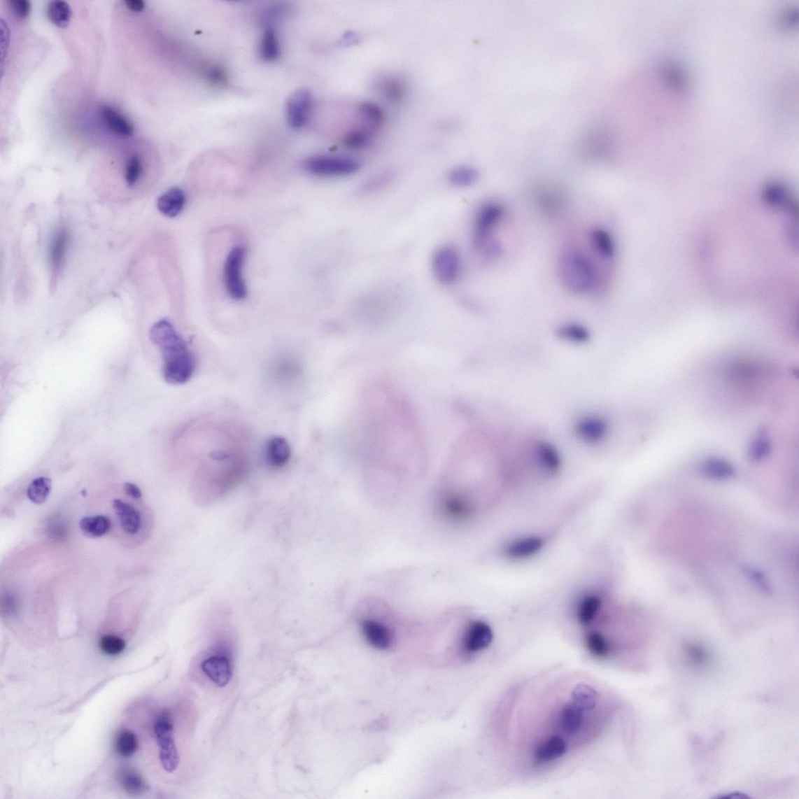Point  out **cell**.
<instances>
[{
  "label": "cell",
  "instance_id": "4316f807",
  "mask_svg": "<svg viewBox=\"0 0 799 799\" xmlns=\"http://www.w3.org/2000/svg\"><path fill=\"white\" fill-rule=\"evenodd\" d=\"M101 117L105 125L114 134L121 137H131L134 133V127L123 115L106 106L101 109Z\"/></svg>",
  "mask_w": 799,
  "mask_h": 799
},
{
  "label": "cell",
  "instance_id": "8992f818",
  "mask_svg": "<svg viewBox=\"0 0 799 799\" xmlns=\"http://www.w3.org/2000/svg\"><path fill=\"white\" fill-rule=\"evenodd\" d=\"M246 252L242 246H235L227 256L223 268V281L228 295L236 301L245 299L248 290L242 275Z\"/></svg>",
  "mask_w": 799,
  "mask_h": 799
},
{
  "label": "cell",
  "instance_id": "bcb514c9",
  "mask_svg": "<svg viewBox=\"0 0 799 799\" xmlns=\"http://www.w3.org/2000/svg\"><path fill=\"white\" fill-rule=\"evenodd\" d=\"M687 655L695 665H704L709 660V654L705 649L698 644H689L686 648Z\"/></svg>",
  "mask_w": 799,
  "mask_h": 799
},
{
  "label": "cell",
  "instance_id": "484cf974",
  "mask_svg": "<svg viewBox=\"0 0 799 799\" xmlns=\"http://www.w3.org/2000/svg\"><path fill=\"white\" fill-rule=\"evenodd\" d=\"M544 546V540L539 537H527L514 542L507 547L506 553L511 559L521 560L534 556Z\"/></svg>",
  "mask_w": 799,
  "mask_h": 799
},
{
  "label": "cell",
  "instance_id": "b9f144b4",
  "mask_svg": "<svg viewBox=\"0 0 799 799\" xmlns=\"http://www.w3.org/2000/svg\"><path fill=\"white\" fill-rule=\"evenodd\" d=\"M537 455L539 462L546 469L555 472L560 468V458L558 453L551 446L546 444H541L537 448Z\"/></svg>",
  "mask_w": 799,
  "mask_h": 799
},
{
  "label": "cell",
  "instance_id": "2e32d148",
  "mask_svg": "<svg viewBox=\"0 0 799 799\" xmlns=\"http://www.w3.org/2000/svg\"><path fill=\"white\" fill-rule=\"evenodd\" d=\"M362 632L369 645L377 649H388L391 646L392 634L389 628L375 620L367 619L362 623Z\"/></svg>",
  "mask_w": 799,
  "mask_h": 799
},
{
  "label": "cell",
  "instance_id": "f907efd6",
  "mask_svg": "<svg viewBox=\"0 0 799 799\" xmlns=\"http://www.w3.org/2000/svg\"><path fill=\"white\" fill-rule=\"evenodd\" d=\"M360 42V36L354 31L345 33L340 40L341 45L344 46L355 45Z\"/></svg>",
  "mask_w": 799,
  "mask_h": 799
},
{
  "label": "cell",
  "instance_id": "5bb4252c",
  "mask_svg": "<svg viewBox=\"0 0 799 799\" xmlns=\"http://www.w3.org/2000/svg\"><path fill=\"white\" fill-rule=\"evenodd\" d=\"M493 639L491 628L483 621L472 623L467 630L464 638V648L467 652L478 653L488 648Z\"/></svg>",
  "mask_w": 799,
  "mask_h": 799
},
{
  "label": "cell",
  "instance_id": "3957f363",
  "mask_svg": "<svg viewBox=\"0 0 799 799\" xmlns=\"http://www.w3.org/2000/svg\"><path fill=\"white\" fill-rule=\"evenodd\" d=\"M385 114L380 106L364 101L358 106L355 123L344 134L343 144L351 150L369 146L384 125Z\"/></svg>",
  "mask_w": 799,
  "mask_h": 799
},
{
  "label": "cell",
  "instance_id": "4dcf8cb0",
  "mask_svg": "<svg viewBox=\"0 0 799 799\" xmlns=\"http://www.w3.org/2000/svg\"><path fill=\"white\" fill-rule=\"evenodd\" d=\"M479 179L476 169L469 166H460L453 168L448 174V181L453 186L468 188L475 185Z\"/></svg>",
  "mask_w": 799,
  "mask_h": 799
},
{
  "label": "cell",
  "instance_id": "9a60e30c",
  "mask_svg": "<svg viewBox=\"0 0 799 799\" xmlns=\"http://www.w3.org/2000/svg\"><path fill=\"white\" fill-rule=\"evenodd\" d=\"M117 781L127 794L139 796L146 793L148 785L140 770L136 768L124 765L117 771Z\"/></svg>",
  "mask_w": 799,
  "mask_h": 799
},
{
  "label": "cell",
  "instance_id": "d4e9b609",
  "mask_svg": "<svg viewBox=\"0 0 799 799\" xmlns=\"http://www.w3.org/2000/svg\"><path fill=\"white\" fill-rule=\"evenodd\" d=\"M442 509L445 516L451 521H462L472 514V505L468 500L458 494H450L444 499Z\"/></svg>",
  "mask_w": 799,
  "mask_h": 799
},
{
  "label": "cell",
  "instance_id": "f35d334b",
  "mask_svg": "<svg viewBox=\"0 0 799 799\" xmlns=\"http://www.w3.org/2000/svg\"><path fill=\"white\" fill-rule=\"evenodd\" d=\"M559 336L573 343H585L590 338V332L577 323H565L558 330Z\"/></svg>",
  "mask_w": 799,
  "mask_h": 799
},
{
  "label": "cell",
  "instance_id": "5b68a950",
  "mask_svg": "<svg viewBox=\"0 0 799 799\" xmlns=\"http://www.w3.org/2000/svg\"><path fill=\"white\" fill-rule=\"evenodd\" d=\"M304 171L320 178H345L360 171L362 162L343 155H318L304 160Z\"/></svg>",
  "mask_w": 799,
  "mask_h": 799
},
{
  "label": "cell",
  "instance_id": "44dd1931",
  "mask_svg": "<svg viewBox=\"0 0 799 799\" xmlns=\"http://www.w3.org/2000/svg\"><path fill=\"white\" fill-rule=\"evenodd\" d=\"M290 455V446L285 438L274 437L267 442L266 446L267 462L273 468H283L288 463Z\"/></svg>",
  "mask_w": 799,
  "mask_h": 799
},
{
  "label": "cell",
  "instance_id": "ba28073f",
  "mask_svg": "<svg viewBox=\"0 0 799 799\" xmlns=\"http://www.w3.org/2000/svg\"><path fill=\"white\" fill-rule=\"evenodd\" d=\"M155 733L160 747V759L162 768L172 773L179 765V755L174 739V728L167 713L161 714L155 723Z\"/></svg>",
  "mask_w": 799,
  "mask_h": 799
},
{
  "label": "cell",
  "instance_id": "836d02e7",
  "mask_svg": "<svg viewBox=\"0 0 799 799\" xmlns=\"http://www.w3.org/2000/svg\"><path fill=\"white\" fill-rule=\"evenodd\" d=\"M52 490V481L47 477H38L32 481L27 491L31 502L42 504L49 497Z\"/></svg>",
  "mask_w": 799,
  "mask_h": 799
},
{
  "label": "cell",
  "instance_id": "ee69618b",
  "mask_svg": "<svg viewBox=\"0 0 799 799\" xmlns=\"http://www.w3.org/2000/svg\"><path fill=\"white\" fill-rule=\"evenodd\" d=\"M142 173H143V166H142L141 159L138 155H132L128 160L125 169V178L127 185L133 187L136 185Z\"/></svg>",
  "mask_w": 799,
  "mask_h": 799
},
{
  "label": "cell",
  "instance_id": "816d5d0a",
  "mask_svg": "<svg viewBox=\"0 0 799 799\" xmlns=\"http://www.w3.org/2000/svg\"><path fill=\"white\" fill-rule=\"evenodd\" d=\"M125 491L128 497L134 500H139L141 497V491L139 487L132 483H127L125 484Z\"/></svg>",
  "mask_w": 799,
  "mask_h": 799
},
{
  "label": "cell",
  "instance_id": "681fc988",
  "mask_svg": "<svg viewBox=\"0 0 799 799\" xmlns=\"http://www.w3.org/2000/svg\"><path fill=\"white\" fill-rule=\"evenodd\" d=\"M781 24L784 26L792 27L797 20V11L793 8L785 10L781 16Z\"/></svg>",
  "mask_w": 799,
  "mask_h": 799
},
{
  "label": "cell",
  "instance_id": "e575fe53",
  "mask_svg": "<svg viewBox=\"0 0 799 799\" xmlns=\"http://www.w3.org/2000/svg\"><path fill=\"white\" fill-rule=\"evenodd\" d=\"M764 198L769 205L775 208H791L792 203L789 191L781 184H770L764 191Z\"/></svg>",
  "mask_w": 799,
  "mask_h": 799
},
{
  "label": "cell",
  "instance_id": "52a82bcc",
  "mask_svg": "<svg viewBox=\"0 0 799 799\" xmlns=\"http://www.w3.org/2000/svg\"><path fill=\"white\" fill-rule=\"evenodd\" d=\"M432 267L437 280L444 285L455 283L462 274V257L457 248L444 246L432 256Z\"/></svg>",
  "mask_w": 799,
  "mask_h": 799
},
{
  "label": "cell",
  "instance_id": "60d3db41",
  "mask_svg": "<svg viewBox=\"0 0 799 799\" xmlns=\"http://www.w3.org/2000/svg\"><path fill=\"white\" fill-rule=\"evenodd\" d=\"M663 76L667 83L673 89L681 90L686 89L687 80L685 72L677 64H666L663 66Z\"/></svg>",
  "mask_w": 799,
  "mask_h": 799
},
{
  "label": "cell",
  "instance_id": "ab89813d",
  "mask_svg": "<svg viewBox=\"0 0 799 799\" xmlns=\"http://www.w3.org/2000/svg\"><path fill=\"white\" fill-rule=\"evenodd\" d=\"M115 747L120 756L129 758L136 753L138 749L137 737L132 731H120L115 742Z\"/></svg>",
  "mask_w": 799,
  "mask_h": 799
},
{
  "label": "cell",
  "instance_id": "e0dca14e",
  "mask_svg": "<svg viewBox=\"0 0 799 799\" xmlns=\"http://www.w3.org/2000/svg\"><path fill=\"white\" fill-rule=\"evenodd\" d=\"M69 234L66 228L59 230L51 243L50 261L52 272V282L56 283L61 269L64 266Z\"/></svg>",
  "mask_w": 799,
  "mask_h": 799
},
{
  "label": "cell",
  "instance_id": "30bf717a",
  "mask_svg": "<svg viewBox=\"0 0 799 799\" xmlns=\"http://www.w3.org/2000/svg\"><path fill=\"white\" fill-rule=\"evenodd\" d=\"M588 243L592 253L598 260L612 261L617 254V245L614 235L605 227H595L588 233Z\"/></svg>",
  "mask_w": 799,
  "mask_h": 799
},
{
  "label": "cell",
  "instance_id": "7dc6e473",
  "mask_svg": "<svg viewBox=\"0 0 799 799\" xmlns=\"http://www.w3.org/2000/svg\"><path fill=\"white\" fill-rule=\"evenodd\" d=\"M10 8L13 13L20 19L29 17L31 11V3L28 0H12L10 2Z\"/></svg>",
  "mask_w": 799,
  "mask_h": 799
},
{
  "label": "cell",
  "instance_id": "f546056e",
  "mask_svg": "<svg viewBox=\"0 0 799 799\" xmlns=\"http://www.w3.org/2000/svg\"><path fill=\"white\" fill-rule=\"evenodd\" d=\"M47 16L53 24L64 29L71 22L72 11L69 3L55 0L49 3L47 8Z\"/></svg>",
  "mask_w": 799,
  "mask_h": 799
},
{
  "label": "cell",
  "instance_id": "ffe728a7",
  "mask_svg": "<svg viewBox=\"0 0 799 799\" xmlns=\"http://www.w3.org/2000/svg\"><path fill=\"white\" fill-rule=\"evenodd\" d=\"M186 203V195L180 188L174 187L160 196L157 208L162 214L174 218L178 215Z\"/></svg>",
  "mask_w": 799,
  "mask_h": 799
},
{
  "label": "cell",
  "instance_id": "c3c4849f",
  "mask_svg": "<svg viewBox=\"0 0 799 799\" xmlns=\"http://www.w3.org/2000/svg\"><path fill=\"white\" fill-rule=\"evenodd\" d=\"M206 76L213 83L221 84L226 81V73L220 67L210 66L206 70Z\"/></svg>",
  "mask_w": 799,
  "mask_h": 799
},
{
  "label": "cell",
  "instance_id": "603a6c76",
  "mask_svg": "<svg viewBox=\"0 0 799 799\" xmlns=\"http://www.w3.org/2000/svg\"><path fill=\"white\" fill-rule=\"evenodd\" d=\"M607 424L598 417L586 418L577 425L578 435L588 443H599L607 437Z\"/></svg>",
  "mask_w": 799,
  "mask_h": 799
},
{
  "label": "cell",
  "instance_id": "f5cc1de1",
  "mask_svg": "<svg viewBox=\"0 0 799 799\" xmlns=\"http://www.w3.org/2000/svg\"><path fill=\"white\" fill-rule=\"evenodd\" d=\"M127 8L133 12H141L146 8V3L141 0H127L125 2Z\"/></svg>",
  "mask_w": 799,
  "mask_h": 799
},
{
  "label": "cell",
  "instance_id": "83f0119b",
  "mask_svg": "<svg viewBox=\"0 0 799 799\" xmlns=\"http://www.w3.org/2000/svg\"><path fill=\"white\" fill-rule=\"evenodd\" d=\"M112 524L109 518L104 516L85 517L80 521V530L87 537L99 538L105 536L111 530Z\"/></svg>",
  "mask_w": 799,
  "mask_h": 799
},
{
  "label": "cell",
  "instance_id": "6da1fadb",
  "mask_svg": "<svg viewBox=\"0 0 799 799\" xmlns=\"http://www.w3.org/2000/svg\"><path fill=\"white\" fill-rule=\"evenodd\" d=\"M150 339L160 349L164 380L173 385L190 381L195 371V358L173 325L167 320H160L150 330Z\"/></svg>",
  "mask_w": 799,
  "mask_h": 799
},
{
  "label": "cell",
  "instance_id": "7402d4cb",
  "mask_svg": "<svg viewBox=\"0 0 799 799\" xmlns=\"http://www.w3.org/2000/svg\"><path fill=\"white\" fill-rule=\"evenodd\" d=\"M537 191L536 197L538 205L547 214L557 215L564 208L566 201L564 194L559 189L544 187Z\"/></svg>",
  "mask_w": 799,
  "mask_h": 799
},
{
  "label": "cell",
  "instance_id": "f6af8a7d",
  "mask_svg": "<svg viewBox=\"0 0 799 799\" xmlns=\"http://www.w3.org/2000/svg\"><path fill=\"white\" fill-rule=\"evenodd\" d=\"M744 572H746L751 581H753L758 588H761L763 592L766 593L771 592L770 585L769 584L767 577H765L763 572L756 570V568L749 566L744 567Z\"/></svg>",
  "mask_w": 799,
  "mask_h": 799
},
{
  "label": "cell",
  "instance_id": "277c9868",
  "mask_svg": "<svg viewBox=\"0 0 799 799\" xmlns=\"http://www.w3.org/2000/svg\"><path fill=\"white\" fill-rule=\"evenodd\" d=\"M505 215L504 206L497 201H486L478 208L474 218L472 232V245L478 253L490 243L497 241L494 238V234Z\"/></svg>",
  "mask_w": 799,
  "mask_h": 799
},
{
  "label": "cell",
  "instance_id": "7c38bea8",
  "mask_svg": "<svg viewBox=\"0 0 799 799\" xmlns=\"http://www.w3.org/2000/svg\"><path fill=\"white\" fill-rule=\"evenodd\" d=\"M376 90L388 103L401 104L408 93L405 80L394 73L383 74L375 81Z\"/></svg>",
  "mask_w": 799,
  "mask_h": 799
},
{
  "label": "cell",
  "instance_id": "1f68e13d",
  "mask_svg": "<svg viewBox=\"0 0 799 799\" xmlns=\"http://www.w3.org/2000/svg\"><path fill=\"white\" fill-rule=\"evenodd\" d=\"M586 646L588 651L598 658L604 659L611 654V644L604 635L598 632H591L586 636Z\"/></svg>",
  "mask_w": 799,
  "mask_h": 799
},
{
  "label": "cell",
  "instance_id": "db71d44e",
  "mask_svg": "<svg viewBox=\"0 0 799 799\" xmlns=\"http://www.w3.org/2000/svg\"><path fill=\"white\" fill-rule=\"evenodd\" d=\"M3 604H6L3 606V609H5L6 613H12L16 608V601L12 598V595H6L5 601L3 600Z\"/></svg>",
  "mask_w": 799,
  "mask_h": 799
},
{
  "label": "cell",
  "instance_id": "8fae6325",
  "mask_svg": "<svg viewBox=\"0 0 799 799\" xmlns=\"http://www.w3.org/2000/svg\"><path fill=\"white\" fill-rule=\"evenodd\" d=\"M567 751V744L562 736L553 735L539 742L534 749V762L540 766L556 762Z\"/></svg>",
  "mask_w": 799,
  "mask_h": 799
},
{
  "label": "cell",
  "instance_id": "d6a6232c",
  "mask_svg": "<svg viewBox=\"0 0 799 799\" xmlns=\"http://www.w3.org/2000/svg\"><path fill=\"white\" fill-rule=\"evenodd\" d=\"M572 700L586 710H592L597 707L599 701V694L594 688L579 684L574 687L572 692Z\"/></svg>",
  "mask_w": 799,
  "mask_h": 799
},
{
  "label": "cell",
  "instance_id": "4fadbf2b",
  "mask_svg": "<svg viewBox=\"0 0 799 799\" xmlns=\"http://www.w3.org/2000/svg\"><path fill=\"white\" fill-rule=\"evenodd\" d=\"M585 709L577 703H568L562 707L558 715V728L568 737H577L584 730L586 723Z\"/></svg>",
  "mask_w": 799,
  "mask_h": 799
},
{
  "label": "cell",
  "instance_id": "d590c367",
  "mask_svg": "<svg viewBox=\"0 0 799 799\" xmlns=\"http://www.w3.org/2000/svg\"><path fill=\"white\" fill-rule=\"evenodd\" d=\"M772 446L766 431L762 430L751 443L749 456L753 462H759L768 458L771 452Z\"/></svg>",
  "mask_w": 799,
  "mask_h": 799
},
{
  "label": "cell",
  "instance_id": "ac0fdd59",
  "mask_svg": "<svg viewBox=\"0 0 799 799\" xmlns=\"http://www.w3.org/2000/svg\"><path fill=\"white\" fill-rule=\"evenodd\" d=\"M201 670L220 688L225 687L232 679V672L229 660L222 656H213L203 661Z\"/></svg>",
  "mask_w": 799,
  "mask_h": 799
},
{
  "label": "cell",
  "instance_id": "d6986e66",
  "mask_svg": "<svg viewBox=\"0 0 799 799\" xmlns=\"http://www.w3.org/2000/svg\"><path fill=\"white\" fill-rule=\"evenodd\" d=\"M112 505L114 512L120 520L122 529L129 535L138 533L141 526V518L139 511L121 500H114Z\"/></svg>",
  "mask_w": 799,
  "mask_h": 799
},
{
  "label": "cell",
  "instance_id": "8d00e7d4",
  "mask_svg": "<svg viewBox=\"0 0 799 799\" xmlns=\"http://www.w3.org/2000/svg\"><path fill=\"white\" fill-rule=\"evenodd\" d=\"M394 178L395 174L390 171L376 174L363 183L360 191L363 195H372L381 192L390 185Z\"/></svg>",
  "mask_w": 799,
  "mask_h": 799
},
{
  "label": "cell",
  "instance_id": "74e56055",
  "mask_svg": "<svg viewBox=\"0 0 799 799\" xmlns=\"http://www.w3.org/2000/svg\"><path fill=\"white\" fill-rule=\"evenodd\" d=\"M601 607V600L597 595L586 598L579 608L578 618L581 625H587L595 619Z\"/></svg>",
  "mask_w": 799,
  "mask_h": 799
},
{
  "label": "cell",
  "instance_id": "cb8c5ba5",
  "mask_svg": "<svg viewBox=\"0 0 799 799\" xmlns=\"http://www.w3.org/2000/svg\"><path fill=\"white\" fill-rule=\"evenodd\" d=\"M702 475L714 480H728L735 476V469L727 460L710 458L700 465Z\"/></svg>",
  "mask_w": 799,
  "mask_h": 799
},
{
  "label": "cell",
  "instance_id": "7a4b0ae2",
  "mask_svg": "<svg viewBox=\"0 0 799 799\" xmlns=\"http://www.w3.org/2000/svg\"><path fill=\"white\" fill-rule=\"evenodd\" d=\"M560 279L570 292L588 295L598 292L604 286V275L598 262L586 250L578 247L566 248L558 261Z\"/></svg>",
  "mask_w": 799,
  "mask_h": 799
},
{
  "label": "cell",
  "instance_id": "7bdbcfd3",
  "mask_svg": "<svg viewBox=\"0 0 799 799\" xmlns=\"http://www.w3.org/2000/svg\"><path fill=\"white\" fill-rule=\"evenodd\" d=\"M99 648L101 652L106 655L117 656L124 651L126 648V642L118 636L105 635L99 641Z\"/></svg>",
  "mask_w": 799,
  "mask_h": 799
},
{
  "label": "cell",
  "instance_id": "9c48e42d",
  "mask_svg": "<svg viewBox=\"0 0 799 799\" xmlns=\"http://www.w3.org/2000/svg\"><path fill=\"white\" fill-rule=\"evenodd\" d=\"M314 99L309 90H301L291 94L286 104L288 124L294 129H301L308 124L313 113Z\"/></svg>",
  "mask_w": 799,
  "mask_h": 799
},
{
  "label": "cell",
  "instance_id": "f1b7e54d",
  "mask_svg": "<svg viewBox=\"0 0 799 799\" xmlns=\"http://www.w3.org/2000/svg\"><path fill=\"white\" fill-rule=\"evenodd\" d=\"M260 55L267 62H273L281 55V45L276 31L268 28L264 31L260 43Z\"/></svg>",
  "mask_w": 799,
  "mask_h": 799
}]
</instances>
